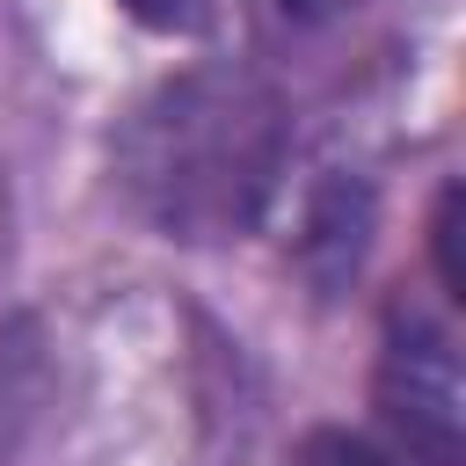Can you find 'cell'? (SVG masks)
Segmentation results:
<instances>
[{"label": "cell", "mask_w": 466, "mask_h": 466, "mask_svg": "<svg viewBox=\"0 0 466 466\" xmlns=\"http://www.w3.org/2000/svg\"><path fill=\"white\" fill-rule=\"evenodd\" d=\"M379 422H386V437L400 444L393 459H408V466H466V386H459L451 328L430 320V313L408 306V299L386 306Z\"/></svg>", "instance_id": "obj_2"}, {"label": "cell", "mask_w": 466, "mask_h": 466, "mask_svg": "<svg viewBox=\"0 0 466 466\" xmlns=\"http://www.w3.org/2000/svg\"><path fill=\"white\" fill-rule=\"evenodd\" d=\"M306 466H400L386 444L371 437H350V430H313L306 437Z\"/></svg>", "instance_id": "obj_5"}, {"label": "cell", "mask_w": 466, "mask_h": 466, "mask_svg": "<svg viewBox=\"0 0 466 466\" xmlns=\"http://www.w3.org/2000/svg\"><path fill=\"white\" fill-rule=\"evenodd\" d=\"M291 175L284 95L233 58L167 73L116 124V189L167 240L248 233Z\"/></svg>", "instance_id": "obj_1"}, {"label": "cell", "mask_w": 466, "mask_h": 466, "mask_svg": "<svg viewBox=\"0 0 466 466\" xmlns=\"http://www.w3.org/2000/svg\"><path fill=\"white\" fill-rule=\"evenodd\" d=\"M131 22L160 29V36H204L218 22V0H116Z\"/></svg>", "instance_id": "obj_4"}, {"label": "cell", "mask_w": 466, "mask_h": 466, "mask_svg": "<svg viewBox=\"0 0 466 466\" xmlns=\"http://www.w3.org/2000/svg\"><path fill=\"white\" fill-rule=\"evenodd\" d=\"M284 15H299V22H328V15H350V7H364V0H277Z\"/></svg>", "instance_id": "obj_7"}, {"label": "cell", "mask_w": 466, "mask_h": 466, "mask_svg": "<svg viewBox=\"0 0 466 466\" xmlns=\"http://www.w3.org/2000/svg\"><path fill=\"white\" fill-rule=\"evenodd\" d=\"M364 233H371V197H364V182L328 167V182H313V197H306V211H299V240H291L299 262L313 269V284H342V277L364 262Z\"/></svg>", "instance_id": "obj_3"}, {"label": "cell", "mask_w": 466, "mask_h": 466, "mask_svg": "<svg viewBox=\"0 0 466 466\" xmlns=\"http://www.w3.org/2000/svg\"><path fill=\"white\" fill-rule=\"evenodd\" d=\"M430 248H437V277H444V299H459V189L444 182V197H437V218H430Z\"/></svg>", "instance_id": "obj_6"}]
</instances>
